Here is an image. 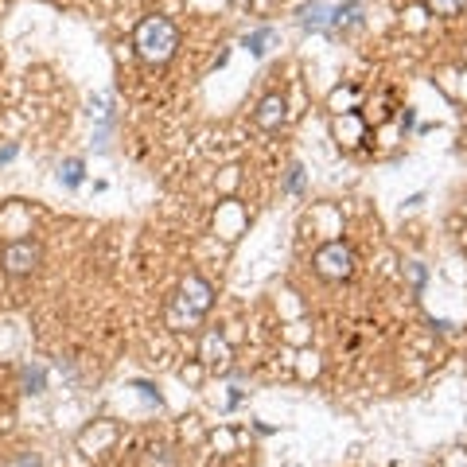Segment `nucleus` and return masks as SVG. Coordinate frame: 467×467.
Instances as JSON below:
<instances>
[{"mask_svg": "<svg viewBox=\"0 0 467 467\" xmlns=\"http://www.w3.org/2000/svg\"><path fill=\"white\" fill-rule=\"evenodd\" d=\"M133 47H137V55L145 59V62H167L176 55V47H179V32H176V24L167 20V16H145L137 24V32H133Z\"/></svg>", "mask_w": 467, "mask_h": 467, "instance_id": "obj_1", "label": "nucleus"}, {"mask_svg": "<svg viewBox=\"0 0 467 467\" xmlns=\"http://www.w3.org/2000/svg\"><path fill=\"white\" fill-rule=\"evenodd\" d=\"M311 265H316L323 281H347L350 272H355V253H350V245H343V242H328L316 250Z\"/></svg>", "mask_w": 467, "mask_h": 467, "instance_id": "obj_2", "label": "nucleus"}, {"mask_svg": "<svg viewBox=\"0 0 467 467\" xmlns=\"http://www.w3.org/2000/svg\"><path fill=\"white\" fill-rule=\"evenodd\" d=\"M281 121H284V98L269 94L262 106H257V125H262V129H277Z\"/></svg>", "mask_w": 467, "mask_h": 467, "instance_id": "obj_5", "label": "nucleus"}, {"mask_svg": "<svg viewBox=\"0 0 467 467\" xmlns=\"http://www.w3.org/2000/svg\"><path fill=\"white\" fill-rule=\"evenodd\" d=\"M265 39H269V32H253L250 39H245V47H250L253 55H265V51H269V47H265Z\"/></svg>", "mask_w": 467, "mask_h": 467, "instance_id": "obj_9", "label": "nucleus"}, {"mask_svg": "<svg viewBox=\"0 0 467 467\" xmlns=\"http://www.w3.org/2000/svg\"><path fill=\"white\" fill-rule=\"evenodd\" d=\"M300 172H304V167H300V164H292V172H289V187H292V191L300 187Z\"/></svg>", "mask_w": 467, "mask_h": 467, "instance_id": "obj_10", "label": "nucleus"}, {"mask_svg": "<svg viewBox=\"0 0 467 467\" xmlns=\"http://www.w3.org/2000/svg\"><path fill=\"white\" fill-rule=\"evenodd\" d=\"M211 300H214V289L203 277H187L184 289H179V308L187 311V319L206 316V311H211Z\"/></svg>", "mask_w": 467, "mask_h": 467, "instance_id": "obj_4", "label": "nucleus"}, {"mask_svg": "<svg viewBox=\"0 0 467 467\" xmlns=\"http://www.w3.org/2000/svg\"><path fill=\"white\" fill-rule=\"evenodd\" d=\"M39 262H43V250H39V242H32V238L8 242L5 253H0V269H5L8 277H28V272L39 269Z\"/></svg>", "mask_w": 467, "mask_h": 467, "instance_id": "obj_3", "label": "nucleus"}, {"mask_svg": "<svg viewBox=\"0 0 467 467\" xmlns=\"http://www.w3.org/2000/svg\"><path fill=\"white\" fill-rule=\"evenodd\" d=\"M20 467H39V463L35 460H20Z\"/></svg>", "mask_w": 467, "mask_h": 467, "instance_id": "obj_12", "label": "nucleus"}, {"mask_svg": "<svg viewBox=\"0 0 467 467\" xmlns=\"http://www.w3.org/2000/svg\"><path fill=\"white\" fill-rule=\"evenodd\" d=\"M12 156H16V145H5V148H0V164H8Z\"/></svg>", "mask_w": 467, "mask_h": 467, "instance_id": "obj_11", "label": "nucleus"}, {"mask_svg": "<svg viewBox=\"0 0 467 467\" xmlns=\"http://www.w3.org/2000/svg\"><path fill=\"white\" fill-rule=\"evenodd\" d=\"M24 386L28 394H43V367H24Z\"/></svg>", "mask_w": 467, "mask_h": 467, "instance_id": "obj_8", "label": "nucleus"}, {"mask_svg": "<svg viewBox=\"0 0 467 467\" xmlns=\"http://www.w3.org/2000/svg\"><path fill=\"white\" fill-rule=\"evenodd\" d=\"M59 179H62L67 187L82 184V160H67V164H62V167H59Z\"/></svg>", "mask_w": 467, "mask_h": 467, "instance_id": "obj_6", "label": "nucleus"}, {"mask_svg": "<svg viewBox=\"0 0 467 467\" xmlns=\"http://www.w3.org/2000/svg\"><path fill=\"white\" fill-rule=\"evenodd\" d=\"M424 5L433 8L436 16H456V12H460L463 5H467V0H424Z\"/></svg>", "mask_w": 467, "mask_h": 467, "instance_id": "obj_7", "label": "nucleus"}]
</instances>
